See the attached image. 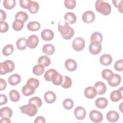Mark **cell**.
<instances>
[{
	"label": "cell",
	"mask_w": 123,
	"mask_h": 123,
	"mask_svg": "<svg viewBox=\"0 0 123 123\" xmlns=\"http://www.w3.org/2000/svg\"><path fill=\"white\" fill-rule=\"evenodd\" d=\"M58 30L62 37L66 40L71 39L74 34V31L71 27L69 24L65 21H60L58 25Z\"/></svg>",
	"instance_id": "6da1fadb"
},
{
	"label": "cell",
	"mask_w": 123,
	"mask_h": 123,
	"mask_svg": "<svg viewBox=\"0 0 123 123\" xmlns=\"http://www.w3.org/2000/svg\"><path fill=\"white\" fill-rule=\"evenodd\" d=\"M95 8L98 12L104 15L109 14L111 10L110 4L102 0H98L95 2Z\"/></svg>",
	"instance_id": "7a4b0ae2"
},
{
	"label": "cell",
	"mask_w": 123,
	"mask_h": 123,
	"mask_svg": "<svg viewBox=\"0 0 123 123\" xmlns=\"http://www.w3.org/2000/svg\"><path fill=\"white\" fill-rule=\"evenodd\" d=\"M15 67L14 62L11 60H6L0 63V74H5L12 72Z\"/></svg>",
	"instance_id": "3957f363"
},
{
	"label": "cell",
	"mask_w": 123,
	"mask_h": 123,
	"mask_svg": "<svg viewBox=\"0 0 123 123\" xmlns=\"http://www.w3.org/2000/svg\"><path fill=\"white\" fill-rule=\"evenodd\" d=\"M21 112L30 117L35 116L37 112V108L34 104H29L20 107Z\"/></svg>",
	"instance_id": "277c9868"
},
{
	"label": "cell",
	"mask_w": 123,
	"mask_h": 123,
	"mask_svg": "<svg viewBox=\"0 0 123 123\" xmlns=\"http://www.w3.org/2000/svg\"><path fill=\"white\" fill-rule=\"evenodd\" d=\"M72 47L74 49L77 51L82 50L85 47V40L81 37H76L73 41Z\"/></svg>",
	"instance_id": "5b68a950"
},
{
	"label": "cell",
	"mask_w": 123,
	"mask_h": 123,
	"mask_svg": "<svg viewBox=\"0 0 123 123\" xmlns=\"http://www.w3.org/2000/svg\"><path fill=\"white\" fill-rule=\"evenodd\" d=\"M102 49L101 43L97 41H92L89 45V51L93 55L98 54Z\"/></svg>",
	"instance_id": "8992f818"
},
{
	"label": "cell",
	"mask_w": 123,
	"mask_h": 123,
	"mask_svg": "<svg viewBox=\"0 0 123 123\" xmlns=\"http://www.w3.org/2000/svg\"><path fill=\"white\" fill-rule=\"evenodd\" d=\"M90 119L94 123L101 122L103 120V115L101 112L97 110H92L89 113Z\"/></svg>",
	"instance_id": "52a82bcc"
},
{
	"label": "cell",
	"mask_w": 123,
	"mask_h": 123,
	"mask_svg": "<svg viewBox=\"0 0 123 123\" xmlns=\"http://www.w3.org/2000/svg\"><path fill=\"white\" fill-rule=\"evenodd\" d=\"M39 42L38 38L35 35H31L26 40V46L30 49H33L35 48Z\"/></svg>",
	"instance_id": "ba28073f"
},
{
	"label": "cell",
	"mask_w": 123,
	"mask_h": 123,
	"mask_svg": "<svg viewBox=\"0 0 123 123\" xmlns=\"http://www.w3.org/2000/svg\"><path fill=\"white\" fill-rule=\"evenodd\" d=\"M82 19L83 21L85 23L90 24L93 22L95 19V13L91 11H86L83 13Z\"/></svg>",
	"instance_id": "9c48e42d"
},
{
	"label": "cell",
	"mask_w": 123,
	"mask_h": 123,
	"mask_svg": "<svg viewBox=\"0 0 123 123\" xmlns=\"http://www.w3.org/2000/svg\"><path fill=\"white\" fill-rule=\"evenodd\" d=\"M74 115L77 120H82L86 116V110L83 107L78 106L74 110Z\"/></svg>",
	"instance_id": "30bf717a"
},
{
	"label": "cell",
	"mask_w": 123,
	"mask_h": 123,
	"mask_svg": "<svg viewBox=\"0 0 123 123\" xmlns=\"http://www.w3.org/2000/svg\"><path fill=\"white\" fill-rule=\"evenodd\" d=\"M123 87L113 91L110 94V99L113 102H117L123 98L122 92Z\"/></svg>",
	"instance_id": "8fae6325"
},
{
	"label": "cell",
	"mask_w": 123,
	"mask_h": 123,
	"mask_svg": "<svg viewBox=\"0 0 123 123\" xmlns=\"http://www.w3.org/2000/svg\"><path fill=\"white\" fill-rule=\"evenodd\" d=\"M64 65L66 69L70 72L75 71L77 67L76 62L72 59H67L64 62Z\"/></svg>",
	"instance_id": "7c38bea8"
},
{
	"label": "cell",
	"mask_w": 123,
	"mask_h": 123,
	"mask_svg": "<svg viewBox=\"0 0 123 123\" xmlns=\"http://www.w3.org/2000/svg\"><path fill=\"white\" fill-rule=\"evenodd\" d=\"M97 94L96 90L93 86H87L84 90V95L85 97L89 99L94 98Z\"/></svg>",
	"instance_id": "4fadbf2b"
},
{
	"label": "cell",
	"mask_w": 123,
	"mask_h": 123,
	"mask_svg": "<svg viewBox=\"0 0 123 123\" xmlns=\"http://www.w3.org/2000/svg\"><path fill=\"white\" fill-rule=\"evenodd\" d=\"M41 37L45 41H50L54 37V33L50 29H45L41 32Z\"/></svg>",
	"instance_id": "5bb4252c"
},
{
	"label": "cell",
	"mask_w": 123,
	"mask_h": 123,
	"mask_svg": "<svg viewBox=\"0 0 123 123\" xmlns=\"http://www.w3.org/2000/svg\"><path fill=\"white\" fill-rule=\"evenodd\" d=\"M94 87L96 90L97 94L98 95L104 94L107 90L105 84L101 81L97 82L94 85Z\"/></svg>",
	"instance_id": "9a60e30c"
},
{
	"label": "cell",
	"mask_w": 123,
	"mask_h": 123,
	"mask_svg": "<svg viewBox=\"0 0 123 123\" xmlns=\"http://www.w3.org/2000/svg\"><path fill=\"white\" fill-rule=\"evenodd\" d=\"M119 113L115 111H110L106 114V118L107 120L111 123H114L117 122L119 119Z\"/></svg>",
	"instance_id": "2e32d148"
},
{
	"label": "cell",
	"mask_w": 123,
	"mask_h": 123,
	"mask_svg": "<svg viewBox=\"0 0 123 123\" xmlns=\"http://www.w3.org/2000/svg\"><path fill=\"white\" fill-rule=\"evenodd\" d=\"M99 62L100 63L103 65H109L112 62V58L111 56L109 54H104L100 56Z\"/></svg>",
	"instance_id": "e0dca14e"
},
{
	"label": "cell",
	"mask_w": 123,
	"mask_h": 123,
	"mask_svg": "<svg viewBox=\"0 0 123 123\" xmlns=\"http://www.w3.org/2000/svg\"><path fill=\"white\" fill-rule=\"evenodd\" d=\"M44 98L47 103H52L55 101L56 96L53 92L51 91H48L44 94Z\"/></svg>",
	"instance_id": "ac0fdd59"
},
{
	"label": "cell",
	"mask_w": 123,
	"mask_h": 123,
	"mask_svg": "<svg viewBox=\"0 0 123 123\" xmlns=\"http://www.w3.org/2000/svg\"><path fill=\"white\" fill-rule=\"evenodd\" d=\"M58 72L54 69H50L47 70L44 74L45 79L47 81H51L58 74Z\"/></svg>",
	"instance_id": "d6986e66"
},
{
	"label": "cell",
	"mask_w": 123,
	"mask_h": 123,
	"mask_svg": "<svg viewBox=\"0 0 123 123\" xmlns=\"http://www.w3.org/2000/svg\"><path fill=\"white\" fill-rule=\"evenodd\" d=\"M35 88L32 86L27 84L23 86L22 89V93L25 96H29L35 93Z\"/></svg>",
	"instance_id": "ffe728a7"
},
{
	"label": "cell",
	"mask_w": 123,
	"mask_h": 123,
	"mask_svg": "<svg viewBox=\"0 0 123 123\" xmlns=\"http://www.w3.org/2000/svg\"><path fill=\"white\" fill-rule=\"evenodd\" d=\"M21 80V76L19 74H14L11 75L8 78L9 84L11 86H15L18 84Z\"/></svg>",
	"instance_id": "44dd1931"
},
{
	"label": "cell",
	"mask_w": 123,
	"mask_h": 123,
	"mask_svg": "<svg viewBox=\"0 0 123 123\" xmlns=\"http://www.w3.org/2000/svg\"><path fill=\"white\" fill-rule=\"evenodd\" d=\"M108 104V100L103 97L98 98L95 100L96 106L100 109H104Z\"/></svg>",
	"instance_id": "7402d4cb"
},
{
	"label": "cell",
	"mask_w": 123,
	"mask_h": 123,
	"mask_svg": "<svg viewBox=\"0 0 123 123\" xmlns=\"http://www.w3.org/2000/svg\"><path fill=\"white\" fill-rule=\"evenodd\" d=\"M12 115V109L8 107H5L0 109V116L1 118L6 117L10 119Z\"/></svg>",
	"instance_id": "603a6c76"
},
{
	"label": "cell",
	"mask_w": 123,
	"mask_h": 123,
	"mask_svg": "<svg viewBox=\"0 0 123 123\" xmlns=\"http://www.w3.org/2000/svg\"><path fill=\"white\" fill-rule=\"evenodd\" d=\"M121 82V77L118 74H114L112 78L108 83L109 85L112 87H115L118 86Z\"/></svg>",
	"instance_id": "cb8c5ba5"
},
{
	"label": "cell",
	"mask_w": 123,
	"mask_h": 123,
	"mask_svg": "<svg viewBox=\"0 0 123 123\" xmlns=\"http://www.w3.org/2000/svg\"><path fill=\"white\" fill-rule=\"evenodd\" d=\"M43 52L47 55H51L55 52V47L51 44H45L42 48Z\"/></svg>",
	"instance_id": "d4e9b609"
},
{
	"label": "cell",
	"mask_w": 123,
	"mask_h": 123,
	"mask_svg": "<svg viewBox=\"0 0 123 123\" xmlns=\"http://www.w3.org/2000/svg\"><path fill=\"white\" fill-rule=\"evenodd\" d=\"M37 62L38 64L42 65L44 67H48L50 65L51 61L47 55H42L38 59Z\"/></svg>",
	"instance_id": "484cf974"
},
{
	"label": "cell",
	"mask_w": 123,
	"mask_h": 123,
	"mask_svg": "<svg viewBox=\"0 0 123 123\" xmlns=\"http://www.w3.org/2000/svg\"><path fill=\"white\" fill-rule=\"evenodd\" d=\"M27 9L30 13H36L39 10V4L37 1L30 0Z\"/></svg>",
	"instance_id": "4316f807"
},
{
	"label": "cell",
	"mask_w": 123,
	"mask_h": 123,
	"mask_svg": "<svg viewBox=\"0 0 123 123\" xmlns=\"http://www.w3.org/2000/svg\"><path fill=\"white\" fill-rule=\"evenodd\" d=\"M64 19L68 21L69 24H73L75 23L76 21V16L73 12H68L64 15Z\"/></svg>",
	"instance_id": "83f0119b"
},
{
	"label": "cell",
	"mask_w": 123,
	"mask_h": 123,
	"mask_svg": "<svg viewBox=\"0 0 123 123\" xmlns=\"http://www.w3.org/2000/svg\"><path fill=\"white\" fill-rule=\"evenodd\" d=\"M114 74L113 72L108 69H104L101 72V76L103 79L107 80V81H110L113 76Z\"/></svg>",
	"instance_id": "f1b7e54d"
},
{
	"label": "cell",
	"mask_w": 123,
	"mask_h": 123,
	"mask_svg": "<svg viewBox=\"0 0 123 123\" xmlns=\"http://www.w3.org/2000/svg\"><path fill=\"white\" fill-rule=\"evenodd\" d=\"M40 26L39 23L36 21H32L28 23L27 25V28L30 31H37L40 29Z\"/></svg>",
	"instance_id": "f546056e"
},
{
	"label": "cell",
	"mask_w": 123,
	"mask_h": 123,
	"mask_svg": "<svg viewBox=\"0 0 123 123\" xmlns=\"http://www.w3.org/2000/svg\"><path fill=\"white\" fill-rule=\"evenodd\" d=\"M16 46L18 49L23 50L25 49L26 47V39L25 37H21L16 41Z\"/></svg>",
	"instance_id": "4dcf8cb0"
},
{
	"label": "cell",
	"mask_w": 123,
	"mask_h": 123,
	"mask_svg": "<svg viewBox=\"0 0 123 123\" xmlns=\"http://www.w3.org/2000/svg\"><path fill=\"white\" fill-rule=\"evenodd\" d=\"M44 67L42 65L40 64L35 65L33 68V74L37 76L41 75L44 72Z\"/></svg>",
	"instance_id": "1f68e13d"
},
{
	"label": "cell",
	"mask_w": 123,
	"mask_h": 123,
	"mask_svg": "<svg viewBox=\"0 0 123 123\" xmlns=\"http://www.w3.org/2000/svg\"><path fill=\"white\" fill-rule=\"evenodd\" d=\"M24 26V22L19 19H15L13 22L12 26L13 29L16 31H20L23 28Z\"/></svg>",
	"instance_id": "d6a6232c"
},
{
	"label": "cell",
	"mask_w": 123,
	"mask_h": 123,
	"mask_svg": "<svg viewBox=\"0 0 123 123\" xmlns=\"http://www.w3.org/2000/svg\"><path fill=\"white\" fill-rule=\"evenodd\" d=\"M9 96L11 100L14 102L18 101L20 98V94L15 89H12L10 91Z\"/></svg>",
	"instance_id": "836d02e7"
},
{
	"label": "cell",
	"mask_w": 123,
	"mask_h": 123,
	"mask_svg": "<svg viewBox=\"0 0 123 123\" xmlns=\"http://www.w3.org/2000/svg\"><path fill=\"white\" fill-rule=\"evenodd\" d=\"M14 50V47L12 44H8L4 46L2 49V52L4 56H9L11 55Z\"/></svg>",
	"instance_id": "e575fe53"
},
{
	"label": "cell",
	"mask_w": 123,
	"mask_h": 123,
	"mask_svg": "<svg viewBox=\"0 0 123 123\" xmlns=\"http://www.w3.org/2000/svg\"><path fill=\"white\" fill-rule=\"evenodd\" d=\"M72 85V80L70 77L68 76H63V80L62 84V86L64 88H69Z\"/></svg>",
	"instance_id": "d590c367"
},
{
	"label": "cell",
	"mask_w": 123,
	"mask_h": 123,
	"mask_svg": "<svg viewBox=\"0 0 123 123\" xmlns=\"http://www.w3.org/2000/svg\"><path fill=\"white\" fill-rule=\"evenodd\" d=\"M28 103L34 104L38 108L42 106V101L40 98L38 97H34L29 99Z\"/></svg>",
	"instance_id": "8d00e7d4"
},
{
	"label": "cell",
	"mask_w": 123,
	"mask_h": 123,
	"mask_svg": "<svg viewBox=\"0 0 123 123\" xmlns=\"http://www.w3.org/2000/svg\"><path fill=\"white\" fill-rule=\"evenodd\" d=\"M15 19H19L22 20L25 23L28 20V15L25 12L20 11L16 13L15 15Z\"/></svg>",
	"instance_id": "74e56055"
},
{
	"label": "cell",
	"mask_w": 123,
	"mask_h": 123,
	"mask_svg": "<svg viewBox=\"0 0 123 123\" xmlns=\"http://www.w3.org/2000/svg\"><path fill=\"white\" fill-rule=\"evenodd\" d=\"M16 4L15 0H4L3 2L4 7L8 10H11L13 8Z\"/></svg>",
	"instance_id": "f35d334b"
},
{
	"label": "cell",
	"mask_w": 123,
	"mask_h": 123,
	"mask_svg": "<svg viewBox=\"0 0 123 123\" xmlns=\"http://www.w3.org/2000/svg\"><path fill=\"white\" fill-rule=\"evenodd\" d=\"M62 105L63 107L66 110H71L74 106V101L71 98H66L63 101Z\"/></svg>",
	"instance_id": "ab89813d"
},
{
	"label": "cell",
	"mask_w": 123,
	"mask_h": 123,
	"mask_svg": "<svg viewBox=\"0 0 123 123\" xmlns=\"http://www.w3.org/2000/svg\"><path fill=\"white\" fill-rule=\"evenodd\" d=\"M103 37L102 34L98 32H94L90 37V40L92 41H97L101 43L102 41Z\"/></svg>",
	"instance_id": "60d3db41"
},
{
	"label": "cell",
	"mask_w": 123,
	"mask_h": 123,
	"mask_svg": "<svg viewBox=\"0 0 123 123\" xmlns=\"http://www.w3.org/2000/svg\"><path fill=\"white\" fill-rule=\"evenodd\" d=\"M64 3L65 7L68 9H73L76 6L75 0H65Z\"/></svg>",
	"instance_id": "b9f144b4"
},
{
	"label": "cell",
	"mask_w": 123,
	"mask_h": 123,
	"mask_svg": "<svg viewBox=\"0 0 123 123\" xmlns=\"http://www.w3.org/2000/svg\"><path fill=\"white\" fill-rule=\"evenodd\" d=\"M62 80L63 76L58 73L56 76L54 78V79L51 81L54 85L56 86H59L62 84Z\"/></svg>",
	"instance_id": "7bdbcfd3"
},
{
	"label": "cell",
	"mask_w": 123,
	"mask_h": 123,
	"mask_svg": "<svg viewBox=\"0 0 123 123\" xmlns=\"http://www.w3.org/2000/svg\"><path fill=\"white\" fill-rule=\"evenodd\" d=\"M27 84H29L33 86L35 89L37 88L39 85V82L38 79L35 78H30L26 82Z\"/></svg>",
	"instance_id": "ee69618b"
},
{
	"label": "cell",
	"mask_w": 123,
	"mask_h": 123,
	"mask_svg": "<svg viewBox=\"0 0 123 123\" xmlns=\"http://www.w3.org/2000/svg\"><path fill=\"white\" fill-rule=\"evenodd\" d=\"M123 59H121L116 61L114 65V68L115 70L121 72L123 71Z\"/></svg>",
	"instance_id": "f6af8a7d"
},
{
	"label": "cell",
	"mask_w": 123,
	"mask_h": 123,
	"mask_svg": "<svg viewBox=\"0 0 123 123\" xmlns=\"http://www.w3.org/2000/svg\"><path fill=\"white\" fill-rule=\"evenodd\" d=\"M123 0H112V2L114 6L116 7L121 13H123Z\"/></svg>",
	"instance_id": "bcb514c9"
},
{
	"label": "cell",
	"mask_w": 123,
	"mask_h": 123,
	"mask_svg": "<svg viewBox=\"0 0 123 123\" xmlns=\"http://www.w3.org/2000/svg\"><path fill=\"white\" fill-rule=\"evenodd\" d=\"M0 32L1 33L6 32L9 30V25L5 21H0Z\"/></svg>",
	"instance_id": "7dc6e473"
},
{
	"label": "cell",
	"mask_w": 123,
	"mask_h": 123,
	"mask_svg": "<svg viewBox=\"0 0 123 123\" xmlns=\"http://www.w3.org/2000/svg\"><path fill=\"white\" fill-rule=\"evenodd\" d=\"M30 1V0H20L19 1L20 5L22 8L28 9Z\"/></svg>",
	"instance_id": "c3c4849f"
},
{
	"label": "cell",
	"mask_w": 123,
	"mask_h": 123,
	"mask_svg": "<svg viewBox=\"0 0 123 123\" xmlns=\"http://www.w3.org/2000/svg\"><path fill=\"white\" fill-rule=\"evenodd\" d=\"M7 84L5 80L2 78H0V90L2 91L4 90L6 87Z\"/></svg>",
	"instance_id": "681fc988"
},
{
	"label": "cell",
	"mask_w": 123,
	"mask_h": 123,
	"mask_svg": "<svg viewBox=\"0 0 123 123\" xmlns=\"http://www.w3.org/2000/svg\"><path fill=\"white\" fill-rule=\"evenodd\" d=\"M0 105H2L3 104H6L8 101L6 96L4 94H0Z\"/></svg>",
	"instance_id": "f907efd6"
},
{
	"label": "cell",
	"mask_w": 123,
	"mask_h": 123,
	"mask_svg": "<svg viewBox=\"0 0 123 123\" xmlns=\"http://www.w3.org/2000/svg\"><path fill=\"white\" fill-rule=\"evenodd\" d=\"M35 123H45V119L43 116H39L37 117L35 121H34Z\"/></svg>",
	"instance_id": "816d5d0a"
},
{
	"label": "cell",
	"mask_w": 123,
	"mask_h": 123,
	"mask_svg": "<svg viewBox=\"0 0 123 123\" xmlns=\"http://www.w3.org/2000/svg\"><path fill=\"white\" fill-rule=\"evenodd\" d=\"M0 21H4V20L6 19V12L2 9H0Z\"/></svg>",
	"instance_id": "f5cc1de1"
},
{
	"label": "cell",
	"mask_w": 123,
	"mask_h": 123,
	"mask_svg": "<svg viewBox=\"0 0 123 123\" xmlns=\"http://www.w3.org/2000/svg\"><path fill=\"white\" fill-rule=\"evenodd\" d=\"M0 122L2 123H10L11 121L9 118H6V117H2V118H1Z\"/></svg>",
	"instance_id": "db71d44e"
}]
</instances>
